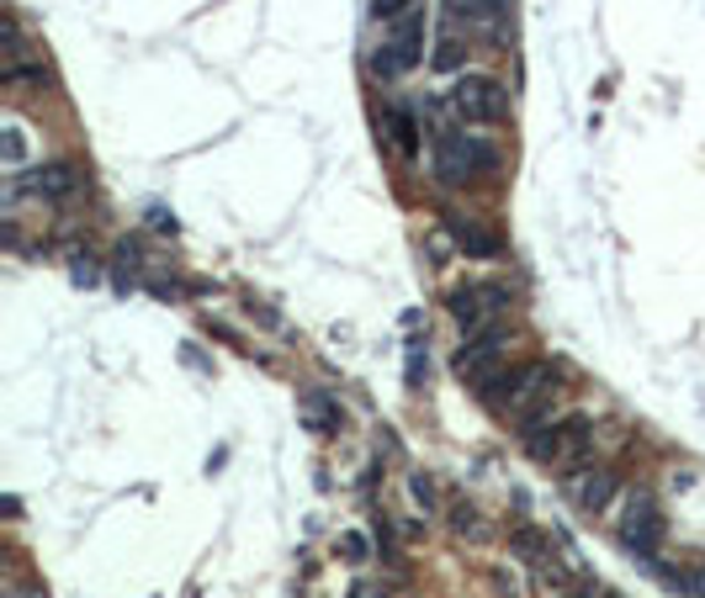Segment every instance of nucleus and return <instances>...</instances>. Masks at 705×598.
<instances>
[{"label":"nucleus","instance_id":"f257e3e1","mask_svg":"<svg viewBox=\"0 0 705 598\" xmlns=\"http://www.w3.org/2000/svg\"><path fill=\"white\" fill-rule=\"evenodd\" d=\"M557 382H562V371H557L552 360H525V365H515V371L498 382V393L488 402H494L504 419H520L525 435H531L536 424H546V408L557 398Z\"/></svg>","mask_w":705,"mask_h":598},{"label":"nucleus","instance_id":"f03ea898","mask_svg":"<svg viewBox=\"0 0 705 598\" xmlns=\"http://www.w3.org/2000/svg\"><path fill=\"white\" fill-rule=\"evenodd\" d=\"M589 445H594V424H589L583 413H562V419H546V424H536V429L525 435V450L536 456L541 466H552V472L583 466Z\"/></svg>","mask_w":705,"mask_h":598},{"label":"nucleus","instance_id":"7ed1b4c3","mask_svg":"<svg viewBox=\"0 0 705 598\" xmlns=\"http://www.w3.org/2000/svg\"><path fill=\"white\" fill-rule=\"evenodd\" d=\"M498 170V149L483 133H441L435 138V180L441 186H472Z\"/></svg>","mask_w":705,"mask_h":598},{"label":"nucleus","instance_id":"20e7f679","mask_svg":"<svg viewBox=\"0 0 705 598\" xmlns=\"http://www.w3.org/2000/svg\"><path fill=\"white\" fill-rule=\"evenodd\" d=\"M504 360H509V334H504V323H498V328H488V334H467L452 365H457V376L478 393V398H494L498 382L509 376Z\"/></svg>","mask_w":705,"mask_h":598},{"label":"nucleus","instance_id":"39448f33","mask_svg":"<svg viewBox=\"0 0 705 598\" xmlns=\"http://www.w3.org/2000/svg\"><path fill=\"white\" fill-rule=\"evenodd\" d=\"M509 302L515 297H509L504 281H467V286L452 291V319L461 323V334H488V328L504 323Z\"/></svg>","mask_w":705,"mask_h":598},{"label":"nucleus","instance_id":"423d86ee","mask_svg":"<svg viewBox=\"0 0 705 598\" xmlns=\"http://www.w3.org/2000/svg\"><path fill=\"white\" fill-rule=\"evenodd\" d=\"M664 509L653 503V493H626L621 514H616V535H621V546L631 557L653 561L664 551Z\"/></svg>","mask_w":705,"mask_h":598},{"label":"nucleus","instance_id":"0eeeda50","mask_svg":"<svg viewBox=\"0 0 705 598\" xmlns=\"http://www.w3.org/2000/svg\"><path fill=\"white\" fill-rule=\"evenodd\" d=\"M446 107L457 112L467 127H494V122L509 117V90L488 75H461L452 90H446Z\"/></svg>","mask_w":705,"mask_h":598},{"label":"nucleus","instance_id":"6e6552de","mask_svg":"<svg viewBox=\"0 0 705 598\" xmlns=\"http://www.w3.org/2000/svg\"><path fill=\"white\" fill-rule=\"evenodd\" d=\"M419 59H424V11H415V16H404V22L387 27V38H382V48H376L372 70L393 80V75H409Z\"/></svg>","mask_w":705,"mask_h":598},{"label":"nucleus","instance_id":"1a4fd4ad","mask_svg":"<svg viewBox=\"0 0 705 598\" xmlns=\"http://www.w3.org/2000/svg\"><path fill=\"white\" fill-rule=\"evenodd\" d=\"M568 493H573V503H579L583 514H605L610 503H616V472H605V466H583L568 477Z\"/></svg>","mask_w":705,"mask_h":598},{"label":"nucleus","instance_id":"9d476101","mask_svg":"<svg viewBox=\"0 0 705 598\" xmlns=\"http://www.w3.org/2000/svg\"><path fill=\"white\" fill-rule=\"evenodd\" d=\"M446 234H452V244H457L467 260H494L498 249H504L494 228H483L478 217H461V212H446Z\"/></svg>","mask_w":705,"mask_h":598},{"label":"nucleus","instance_id":"9b49d317","mask_svg":"<svg viewBox=\"0 0 705 598\" xmlns=\"http://www.w3.org/2000/svg\"><path fill=\"white\" fill-rule=\"evenodd\" d=\"M509 546H515V557L525 561L531 572H546V566H562V557H557V546H552V535H541V530H531V524H520V530L509 535Z\"/></svg>","mask_w":705,"mask_h":598},{"label":"nucleus","instance_id":"f8f14e48","mask_svg":"<svg viewBox=\"0 0 705 598\" xmlns=\"http://www.w3.org/2000/svg\"><path fill=\"white\" fill-rule=\"evenodd\" d=\"M27 186L48 201H64L81 191V170H75V164H38V170L27 175Z\"/></svg>","mask_w":705,"mask_h":598},{"label":"nucleus","instance_id":"ddd939ff","mask_svg":"<svg viewBox=\"0 0 705 598\" xmlns=\"http://www.w3.org/2000/svg\"><path fill=\"white\" fill-rule=\"evenodd\" d=\"M387 138L398 144V154H404V160H415V154H419V122H415V112H409L404 101L387 112Z\"/></svg>","mask_w":705,"mask_h":598},{"label":"nucleus","instance_id":"4468645a","mask_svg":"<svg viewBox=\"0 0 705 598\" xmlns=\"http://www.w3.org/2000/svg\"><path fill=\"white\" fill-rule=\"evenodd\" d=\"M48 75H42V64H27V59H16V64H5L0 70V85L5 90H22V85H42Z\"/></svg>","mask_w":705,"mask_h":598},{"label":"nucleus","instance_id":"2eb2a0df","mask_svg":"<svg viewBox=\"0 0 705 598\" xmlns=\"http://www.w3.org/2000/svg\"><path fill=\"white\" fill-rule=\"evenodd\" d=\"M302 413H308V424L319 429V435H330V429H339V413H334L324 398H302Z\"/></svg>","mask_w":705,"mask_h":598},{"label":"nucleus","instance_id":"dca6fc26","mask_svg":"<svg viewBox=\"0 0 705 598\" xmlns=\"http://www.w3.org/2000/svg\"><path fill=\"white\" fill-rule=\"evenodd\" d=\"M339 557L350 561V566H361V561L372 557V540H367L361 530H345V535H339Z\"/></svg>","mask_w":705,"mask_h":598},{"label":"nucleus","instance_id":"f3484780","mask_svg":"<svg viewBox=\"0 0 705 598\" xmlns=\"http://www.w3.org/2000/svg\"><path fill=\"white\" fill-rule=\"evenodd\" d=\"M452 530H457V535H472V540H478V535H483V514H478L472 503H452Z\"/></svg>","mask_w":705,"mask_h":598},{"label":"nucleus","instance_id":"a211bd4d","mask_svg":"<svg viewBox=\"0 0 705 598\" xmlns=\"http://www.w3.org/2000/svg\"><path fill=\"white\" fill-rule=\"evenodd\" d=\"M419 5H424V0H376V22H387V27H393V22L415 16Z\"/></svg>","mask_w":705,"mask_h":598},{"label":"nucleus","instance_id":"6ab92c4d","mask_svg":"<svg viewBox=\"0 0 705 598\" xmlns=\"http://www.w3.org/2000/svg\"><path fill=\"white\" fill-rule=\"evenodd\" d=\"M461 59H467V48H461L457 38H441V42H435V64H441V70H457Z\"/></svg>","mask_w":705,"mask_h":598},{"label":"nucleus","instance_id":"aec40b11","mask_svg":"<svg viewBox=\"0 0 705 598\" xmlns=\"http://www.w3.org/2000/svg\"><path fill=\"white\" fill-rule=\"evenodd\" d=\"M409 493H415V503L424 509V514L435 509V482H430V477H415V482H409Z\"/></svg>","mask_w":705,"mask_h":598},{"label":"nucleus","instance_id":"412c9836","mask_svg":"<svg viewBox=\"0 0 705 598\" xmlns=\"http://www.w3.org/2000/svg\"><path fill=\"white\" fill-rule=\"evenodd\" d=\"M419 376H424V339L409 345V387H419Z\"/></svg>","mask_w":705,"mask_h":598},{"label":"nucleus","instance_id":"4be33fe9","mask_svg":"<svg viewBox=\"0 0 705 598\" xmlns=\"http://www.w3.org/2000/svg\"><path fill=\"white\" fill-rule=\"evenodd\" d=\"M5 164H22V127H5Z\"/></svg>","mask_w":705,"mask_h":598},{"label":"nucleus","instance_id":"5701e85b","mask_svg":"<svg viewBox=\"0 0 705 598\" xmlns=\"http://www.w3.org/2000/svg\"><path fill=\"white\" fill-rule=\"evenodd\" d=\"M573 598H621V594H610V588H599V583H579Z\"/></svg>","mask_w":705,"mask_h":598}]
</instances>
